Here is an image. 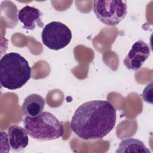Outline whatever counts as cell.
<instances>
[{
	"label": "cell",
	"instance_id": "obj_1",
	"mask_svg": "<svg viewBox=\"0 0 153 153\" xmlns=\"http://www.w3.org/2000/svg\"><path fill=\"white\" fill-rule=\"evenodd\" d=\"M116 112V109L107 100L86 102L75 111L71 121V128L83 140L102 139L115 127Z\"/></svg>",
	"mask_w": 153,
	"mask_h": 153
},
{
	"label": "cell",
	"instance_id": "obj_2",
	"mask_svg": "<svg viewBox=\"0 0 153 153\" xmlns=\"http://www.w3.org/2000/svg\"><path fill=\"white\" fill-rule=\"evenodd\" d=\"M31 68L27 61L20 54L11 52L0 60V83L9 90L22 88L30 78Z\"/></svg>",
	"mask_w": 153,
	"mask_h": 153
},
{
	"label": "cell",
	"instance_id": "obj_3",
	"mask_svg": "<svg viewBox=\"0 0 153 153\" xmlns=\"http://www.w3.org/2000/svg\"><path fill=\"white\" fill-rule=\"evenodd\" d=\"M23 124L29 136L38 140H55L64 133L63 124L53 114L47 111L33 118L25 116Z\"/></svg>",
	"mask_w": 153,
	"mask_h": 153
},
{
	"label": "cell",
	"instance_id": "obj_4",
	"mask_svg": "<svg viewBox=\"0 0 153 153\" xmlns=\"http://www.w3.org/2000/svg\"><path fill=\"white\" fill-rule=\"evenodd\" d=\"M93 5L96 17L107 26L118 25L127 14L126 1H94Z\"/></svg>",
	"mask_w": 153,
	"mask_h": 153
},
{
	"label": "cell",
	"instance_id": "obj_5",
	"mask_svg": "<svg viewBox=\"0 0 153 153\" xmlns=\"http://www.w3.org/2000/svg\"><path fill=\"white\" fill-rule=\"evenodd\" d=\"M70 29L63 23L51 22L45 26L41 32L42 43L49 49L59 50L67 46L72 39Z\"/></svg>",
	"mask_w": 153,
	"mask_h": 153
},
{
	"label": "cell",
	"instance_id": "obj_6",
	"mask_svg": "<svg viewBox=\"0 0 153 153\" xmlns=\"http://www.w3.org/2000/svg\"><path fill=\"white\" fill-rule=\"evenodd\" d=\"M150 48L145 42L139 40L135 42L123 60L125 66L130 70H138L150 56Z\"/></svg>",
	"mask_w": 153,
	"mask_h": 153
},
{
	"label": "cell",
	"instance_id": "obj_7",
	"mask_svg": "<svg viewBox=\"0 0 153 153\" xmlns=\"http://www.w3.org/2000/svg\"><path fill=\"white\" fill-rule=\"evenodd\" d=\"M42 13L33 7L26 5L19 10L17 14L19 20L23 24V27L27 30H32L36 26L42 27L44 23L41 20Z\"/></svg>",
	"mask_w": 153,
	"mask_h": 153
},
{
	"label": "cell",
	"instance_id": "obj_8",
	"mask_svg": "<svg viewBox=\"0 0 153 153\" xmlns=\"http://www.w3.org/2000/svg\"><path fill=\"white\" fill-rule=\"evenodd\" d=\"M7 134L9 144L14 151H22L27 146L29 137L25 128L13 125L8 128Z\"/></svg>",
	"mask_w": 153,
	"mask_h": 153
},
{
	"label": "cell",
	"instance_id": "obj_9",
	"mask_svg": "<svg viewBox=\"0 0 153 153\" xmlns=\"http://www.w3.org/2000/svg\"><path fill=\"white\" fill-rule=\"evenodd\" d=\"M44 106L45 100L43 97L38 94H32L25 99L22 111L25 116L33 118L42 112Z\"/></svg>",
	"mask_w": 153,
	"mask_h": 153
},
{
	"label": "cell",
	"instance_id": "obj_10",
	"mask_svg": "<svg viewBox=\"0 0 153 153\" xmlns=\"http://www.w3.org/2000/svg\"><path fill=\"white\" fill-rule=\"evenodd\" d=\"M115 152L117 153L151 152L143 142L135 138H127L121 140Z\"/></svg>",
	"mask_w": 153,
	"mask_h": 153
},
{
	"label": "cell",
	"instance_id": "obj_11",
	"mask_svg": "<svg viewBox=\"0 0 153 153\" xmlns=\"http://www.w3.org/2000/svg\"><path fill=\"white\" fill-rule=\"evenodd\" d=\"M152 87V83H150L149 84L147 85L146 87L144 88L142 96V98L143 99V100L147 103H152V90L149 91V93H148L149 89Z\"/></svg>",
	"mask_w": 153,
	"mask_h": 153
}]
</instances>
